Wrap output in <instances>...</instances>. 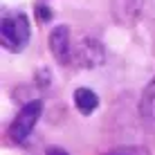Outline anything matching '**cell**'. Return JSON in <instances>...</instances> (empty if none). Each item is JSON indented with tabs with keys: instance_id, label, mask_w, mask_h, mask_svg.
Here are the masks:
<instances>
[{
	"instance_id": "3",
	"label": "cell",
	"mask_w": 155,
	"mask_h": 155,
	"mask_svg": "<svg viewBox=\"0 0 155 155\" xmlns=\"http://www.w3.org/2000/svg\"><path fill=\"white\" fill-rule=\"evenodd\" d=\"M106 61V47L104 43L92 38V36H83L72 45V63L83 70H94V68L104 65Z\"/></svg>"
},
{
	"instance_id": "2",
	"label": "cell",
	"mask_w": 155,
	"mask_h": 155,
	"mask_svg": "<svg viewBox=\"0 0 155 155\" xmlns=\"http://www.w3.org/2000/svg\"><path fill=\"white\" fill-rule=\"evenodd\" d=\"M41 115H43V101L41 99L25 101L23 108L18 110V115L14 117V121L9 124V140L16 144H23L31 135L34 126L38 124Z\"/></svg>"
},
{
	"instance_id": "7",
	"label": "cell",
	"mask_w": 155,
	"mask_h": 155,
	"mask_svg": "<svg viewBox=\"0 0 155 155\" xmlns=\"http://www.w3.org/2000/svg\"><path fill=\"white\" fill-rule=\"evenodd\" d=\"M72 99H74V108L81 115H92L94 110L99 108V97H97V92L90 90V88H77L74 94H72Z\"/></svg>"
},
{
	"instance_id": "9",
	"label": "cell",
	"mask_w": 155,
	"mask_h": 155,
	"mask_svg": "<svg viewBox=\"0 0 155 155\" xmlns=\"http://www.w3.org/2000/svg\"><path fill=\"white\" fill-rule=\"evenodd\" d=\"M34 12H36V20H38L41 25H45V23H50V20H52V9L47 7V5H41L38 2L34 7Z\"/></svg>"
},
{
	"instance_id": "1",
	"label": "cell",
	"mask_w": 155,
	"mask_h": 155,
	"mask_svg": "<svg viewBox=\"0 0 155 155\" xmlns=\"http://www.w3.org/2000/svg\"><path fill=\"white\" fill-rule=\"evenodd\" d=\"M29 18L18 9H12V12H5L2 20H0V45L7 52H23L29 43Z\"/></svg>"
},
{
	"instance_id": "4",
	"label": "cell",
	"mask_w": 155,
	"mask_h": 155,
	"mask_svg": "<svg viewBox=\"0 0 155 155\" xmlns=\"http://www.w3.org/2000/svg\"><path fill=\"white\" fill-rule=\"evenodd\" d=\"M47 45H50V52L56 63H61V65L72 63V43H70V27L68 25H58L52 29Z\"/></svg>"
},
{
	"instance_id": "6",
	"label": "cell",
	"mask_w": 155,
	"mask_h": 155,
	"mask_svg": "<svg viewBox=\"0 0 155 155\" xmlns=\"http://www.w3.org/2000/svg\"><path fill=\"white\" fill-rule=\"evenodd\" d=\"M140 117L146 130L155 133V77L146 83L140 99Z\"/></svg>"
},
{
	"instance_id": "10",
	"label": "cell",
	"mask_w": 155,
	"mask_h": 155,
	"mask_svg": "<svg viewBox=\"0 0 155 155\" xmlns=\"http://www.w3.org/2000/svg\"><path fill=\"white\" fill-rule=\"evenodd\" d=\"M45 155H68V153L63 151L61 146H47V151H45Z\"/></svg>"
},
{
	"instance_id": "8",
	"label": "cell",
	"mask_w": 155,
	"mask_h": 155,
	"mask_svg": "<svg viewBox=\"0 0 155 155\" xmlns=\"http://www.w3.org/2000/svg\"><path fill=\"white\" fill-rule=\"evenodd\" d=\"M108 155H151V151L144 146H119V148H113Z\"/></svg>"
},
{
	"instance_id": "5",
	"label": "cell",
	"mask_w": 155,
	"mask_h": 155,
	"mask_svg": "<svg viewBox=\"0 0 155 155\" xmlns=\"http://www.w3.org/2000/svg\"><path fill=\"white\" fill-rule=\"evenodd\" d=\"M142 9H144V0H113L110 2L113 20H117L124 27H133L140 20Z\"/></svg>"
}]
</instances>
